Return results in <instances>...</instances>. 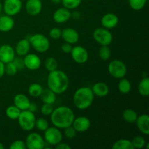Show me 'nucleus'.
<instances>
[{"label": "nucleus", "mask_w": 149, "mask_h": 149, "mask_svg": "<svg viewBox=\"0 0 149 149\" xmlns=\"http://www.w3.org/2000/svg\"><path fill=\"white\" fill-rule=\"evenodd\" d=\"M75 119L74 111L65 106H58L54 109L50 115V120L53 126L58 129H65L72 125Z\"/></svg>", "instance_id": "nucleus-1"}, {"label": "nucleus", "mask_w": 149, "mask_h": 149, "mask_svg": "<svg viewBox=\"0 0 149 149\" xmlns=\"http://www.w3.org/2000/svg\"><path fill=\"white\" fill-rule=\"evenodd\" d=\"M48 88L56 95L65 93L69 86V79L68 75L61 70L56 69L49 72L47 79Z\"/></svg>", "instance_id": "nucleus-2"}, {"label": "nucleus", "mask_w": 149, "mask_h": 149, "mask_svg": "<svg viewBox=\"0 0 149 149\" xmlns=\"http://www.w3.org/2000/svg\"><path fill=\"white\" fill-rule=\"evenodd\" d=\"M94 96L93 90L90 87H79L76 90L73 96L74 106L79 110H85L93 104Z\"/></svg>", "instance_id": "nucleus-3"}, {"label": "nucleus", "mask_w": 149, "mask_h": 149, "mask_svg": "<svg viewBox=\"0 0 149 149\" xmlns=\"http://www.w3.org/2000/svg\"><path fill=\"white\" fill-rule=\"evenodd\" d=\"M31 47L39 53H44L49 50L50 42L49 39L42 33H35L29 38Z\"/></svg>", "instance_id": "nucleus-4"}, {"label": "nucleus", "mask_w": 149, "mask_h": 149, "mask_svg": "<svg viewBox=\"0 0 149 149\" xmlns=\"http://www.w3.org/2000/svg\"><path fill=\"white\" fill-rule=\"evenodd\" d=\"M36 119L33 112L29 110H25L21 111L17 120L19 126L23 130L31 131L35 127Z\"/></svg>", "instance_id": "nucleus-5"}, {"label": "nucleus", "mask_w": 149, "mask_h": 149, "mask_svg": "<svg viewBox=\"0 0 149 149\" xmlns=\"http://www.w3.org/2000/svg\"><path fill=\"white\" fill-rule=\"evenodd\" d=\"M108 71L110 75L115 79L124 78L127 71V65L120 60H113L111 61L108 66Z\"/></svg>", "instance_id": "nucleus-6"}, {"label": "nucleus", "mask_w": 149, "mask_h": 149, "mask_svg": "<svg viewBox=\"0 0 149 149\" xmlns=\"http://www.w3.org/2000/svg\"><path fill=\"white\" fill-rule=\"evenodd\" d=\"M93 39L101 46H109L113 41V35L109 29L103 27L97 28L93 33Z\"/></svg>", "instance_id": "nucleus-7"}, {"label": "nucleus", "mask_w": 149, "mask_h": 149, "mask_svg": "<svg viewBox=\"0 0 149 149\" xmlns=\"http://www.w3.org/2000/svg\"><path fill=\"white\" fill-rule=\"evenodd\" d=\"M44 132V139L45 143L48 145L55 146L57 144L62 142L63 134L60 129L56 127H49Z\"/></svg>", "instance_id": "nucleus-8"}, {"label": "nucleus", "mask_w": 149, "mask_h": 149, "mask_svg": "<svg viewBox=\"0 0 149 149\" xmlns=\"http://www.w3.org/2000/svg\"><path fill=\"white\" fill-rule=\"evenodd\" d=\"M26 148L29 149H43L45 146L44 138L37 132H31L26 139Z\"/></svg>", "instance_id": "nucleus-9"}, {"label": "nucleus", "mask_w": 149, "mask_h": 149, "mask_svg": "<svg viewBox=\"0 0 149 149\" xmlns=\"http://www.w3.org/2000/svg\"><path fill=\"white\" fill-rule=\"evenodd\" d=\"M2 7L5 15L13 17L18 14L21 10L23 7L22 0H4Z\"/></svg>", "instance_id": "nucleus-10"}, {"label": "nucleus", "mask_w": 149, "mask_h": 149, "mask_svg": "<svg viewBox=\"0 0 149 149\" xmlns=\"http://www.w3.org/2000/svg\"><path fill=\"white\" fill-rule=\"evenodd\" d=\"M71 56L74 62L78 64H84L88 61L89 53L87 49L81 46H77L72 47Z\"/></svg>", "instance_id": "nucleus-11"}, {"label": "nucleus", "mask_w": 149, "mask_h": 149, "mask_svg": "<svg viewBox=\"0 0 149 149\" xmlns=\"http://www.w3.org/2000/svg\"><path fill=\"white\" fill-rule=\"evenodd\" d=\"M24 66L30 71H36L40 68L42 61L37 55L33 53H28L23 58Z\"/></svg>", "instance_id": "nucleus-12"}, {"label": "nucleus", "mask_w": 149, "mask_h": 149, "mask_svg": "<svg viewBox=\"0 0 149 149\" xmlns=\"http://www.w3.org/2000/svg\"><path fill=\"white\" fill-rule=\"evenodd\" d=\"M15 58V49L10 45H4L0 47V61L7 63L13 61Z\"/></svg>", "instance_id": "nucleus-13"}, {"label": "nucleus", "mask_w": 149, "mask_h": 149, "mask_svg": "<svg viewBox=\"0 0 149 149\" xmlns=\"http://www.w3.org/2000/svg\"><path fill=\"white\" fill-rule=\"evenodd\" d=\"M71 17V13L70 10L65 7H61L55 10L52 15L54 21L58 24L66 23Z\"/></svg>", "instance_id": "nucleus-14"}, {"label": "nucleus", "mask_w": 149, "mask_h": 149, "mask_svg": "<svg viewBox=\"0 0 149 149\" xmlns=\"http://www.w3.org/2000/svg\"><path fill=\"white\" fill-rule=\"evenodd\" d=\"M61 37L65 42L74 45L77 43L79 40V33L77 30L72 28H65L62 31Z\"/></svg>", "instance_id": "nucleus-15"}, {"label": "nucleus", "mask_w": 149, "mask_h": 149, "mask_svg": "<svg viewBox=\"0 0 149 149\" xmlns=\"http://www.w3.org/2000/svg\"><path fill=\"white\" fill-rule=\"evenodd\" d=\"M72 126L77 132H84L90 129L91 122L90 119L86 116H79L74 119Z\"/></svg>", "instance_id": "nucleus-16"}, {"label": "nucleus", "mask_w": 149, "mask_h": 149, "mask_svg": "<svg viewBox=\"0 0 149 149\" xmlns=\"http://www.w3.org/2000/svg\"><path fill=\"white\" fill-rule=\"evenodd\" d=\"M100 23L102 26L105 29H112L116 27L119 23V17L114 13H106L102 17Z\"/></svg>", "instance_id": "nucleus-17"}, {"label": "nucleus", "mask_w": 149, "mask_h": 149, "mask_svg": "<svg viewBox=\"0 0 149 149\" xmlns=\"http://www.w3.org/2000/svg\"><path fill=\"white\" fill-rule=\"evenodd\" d=\"M42 2L41 0H27L26 11L29 15L36 16L42 12Z\"/></svg>", "instance_id": "nucleus-18"}, {"label": "nucleus", "mask_w": 149, "mask_h": 149, "mask_svg": "<svg viewBox=\"0 0 149 149\" xmlns=\"http://www.w3.org/2000/svg\"><path fill=\"white\" fill-rule=\"evenodd\" d=\"M137 127L141 133L145 135H149V116L146 113H143L138 116L135 122Z\"/></svg>", "instance_id": "nucleus-19"}, {"label": "nucleus", "mask_w": 149, "mask_h": 149, "mask_svg": "<svg viewBox=\"0 0 149 149\" xmlns=\"http://www.w3.org/2000/svg\"><path fill=\"white\" fill-rule=\"evenodd\" d=\"M30 103L29 97L24 94H17L13 98V103L20 111L28 110Z\"/></svg>", "instance_id": "nucleus-20"}, {"label": "nucleus", "mask_w": 149, "mask_h": 149, "mask_svg": "<svg viewBox=\"0 0 149 149\" xmlns=\"http://www.w3.org/2000/svg\"><path fill=\"white\" fill-rule=\"evenodd\" d=\"M15 21L12 16L4 15L0 16V31L9 32L14 28Z\"/></svg>", "instance_id": "nucleus-21"}, {"label": "nucleus", "mask_w": 149, "mask_h": 149, "mask_svg": "<svg viewBox=\"0 0 149 149\" xmlns=\"http://www.w3.org/2000/svg\"><path fill=\"white\" fill-rule=\"evenodd\" d=\"M30 48L31 45L29 43V39H23L16 44L15 48V53L18 56H25L28 53H29Z\"/></svg>", "instance_id": "nucleus-22"}, {"label": "nucleus", "mask_w": 149, "mask_h": 149, "mask_svg": "<svg viewBox=\"0 0 149 149\" xmlns=\"http://www.w3.org/2000/svg\"><path fill=\"white\" fill-rule=\"evenodd\" d=\"M92 90L94 94L99 97H103L108 95L109 93V87L107 84L104 82H97L93 84Z\"/></svg>", "instance_id": "nucleus-23"}, {"label": "nucleus", "mask_w": 149, "mask_h": 149, "mask_svg": "<svg viewBox=\"0 0 149 149\" xmlns=\"http://www.w3.org/2000/svg\"><path fill=\"white\" fill-rule=\"evenodd\" d=\"M56 95H57L50 89L47 88L43 89L39 97L44 103H49V104L53 105L56 101Z\"/></svg>", "instance_id": "nucleus-24"}, {"label": "nucleus", "mask_w": 149, "mask_h": 149, "mask_svg": "<svg viewBox=\"0 0 149 149\" xmlns=\"http://www.w3.org/2000/svg\"><path fill=\"white\" fill-rule=\"evenodd\" d=\"M138 93L143 97H148L149 95V79L143 77L139 82L138 87Z\"/></svg>", "instance_id": "nucleus-25"}, {"label": "nucleus", "mask_w": 149, "mask_h": 149, "mask_svg": "<svg viewBox=\"0 0 149 149\" xmlns=\"http://www.w3.org/2000/svg\"><path fill=\"white\" fill-rule=\"evenodd\" d=\"M138 116V115L137 112L130 109H126L122 113V118L125 122L128 123H135Z\"/></svg>", "instance_id": "nucleus-26"}, {"label": "nucleus", "mask_w": 149, "mask_h": 149, "mask_svg": "<svg viewBox=\"0 0 149 149\" xmlns=\"http://www.w3.org/2000/svg\"><path fill=\"white\" fill-rule=\"evenodd\" d=\"M132 85L130 81L128 79L124 78L120 79L119 84H118V90L122 94H128L131 91Z\"/></svg>", "instance_id": "nucleus-27"}, {"label": "nucleus", "mask_w": 149, "mask_h": 149, "mask_svg": "<svg viewBox=\"0 0 149 149\" xmlns=\"http://www.w3.org/2000/svg\"><path fill=\"white\" fill-rule=\"evenodd\" d=\"M113 149H134L131 141L127 139H120L116 141L112 146Z\"/></svg>", "instance_id": "nucleus-28"}, {"label": "nucleus", "mask_w": 149, "mask_h": 149, "mask_svg": "<svg viewBox=\"0 0 149 149\" xmlns=\"http://www.w3.org/2000/svg\"><path fill=\"white\" fill-rule=\"evenodd\" d=\"M20 112H21V111H20L18 108L16 107L15 105L8 106V107L6 109L5 111L6 116H7L9 119H13V120L17 119Z\"/></svg>", "instance_id": "nucleus-29"}, {"label": "nucleus", "mask_w": 149, "mask_h": 149, "mask_svg": "<svg viewBox=\"0 0 149 149\" xmlns=\"http://www.w3.org/2000/svg\"><path fill=\"white\" fill-rule=\"evenodd\" d=\"M43 90V87L39 83H32L29 87V94L31 97H38L40 96Z\"/></svg>", "instance_id": "nucleus-30"}, {"label": "nucleus", "mask_w": 149, "mask_h": 149, "mask_svg": "<svg viewBox=\"0 0 149 149\" xmlns=\"http://www.w3.org/2000/svg\"><path fill=\"white\" fill-rule=\"evenodd\" d=\"M58 61L52 57H49L45 61V67L49 72L58 69Z\"/></svg>", "instance_id": "nucleus-31"}, {"label": "nucleus", "mask_w": 149, "mask_h": 149, "mask_svg": "<svg viewBox=\"0 0 149 149\" xmlns=\"http://www.w3.org/2000/svg\"><path fill=\"white\" fill-rule=\"evenodd\" d=\"M147 0H128L129 5L135 11L141 10L146 6Z\"/></svg>", "instance_id": "nucleus-32"}, {"label": "nucleus", "mask_w": 149, "mask_h": 149, "mask_svg": "<svg viewBox=\"0 0 149 149\" xmlns=\"http://www.w3.org/2000/svg\"><path fill=\"white\" fill-rule=\"evenodd\" d=\"M99 57L103 61H108L111 56V51L109 46H101L98 52Z\"/></svg>", "instance_id": "nucleus-33"}, {"label": "nucleus", "mask_w": 149, "mask_h": 149, "mask_svg": "<svg viewBox=\"0 0 149 149\" xmlns=\"http://www.w3.org/2000/svg\"><path fill=\"white\" fill-rule=\"evenodd\" d=\"M63 6L68 10L77 9L81 4V0H62Z\"/></svg>", "instance_id": "nucleus-34"}, {"label": "nucleus", "mask_w": 149, "mask_h": 149, "mask_svg": "<svg viewBox=\"0 0 149 149\" xmlns=\"http://www.w3.org/2000/svg\"><path fill=\"white\" fill-rule=\"evenodd\" d=\"M35 127L39 131H44L46 130L48 127H49V123H48L47 120L45 118H39V119H36V122H35Z\"/></svg>", "instance_id": "nucleus-35"}, {"label": "nucleus", "mask_w": 149, "mask_h": 149, "mask_svg": "<svg viewBox=\"0 0 149 149\" xmlns=\"http://www.w3.org/2000/svg\"><path fill=\"white\" fill-rule=\"evenodd\" d=\"M17 71L18 69L13 61L4 64V74L9 76H15L17 74Z\"/></svg>", "instance_id": "nucleus-36"}, {"label": "nucleus", "mask_w": 149, "mask_h": 149, "mask_svg": "<svg viewBox=\"0 0 149 149\" xmlns=\"http://www.w3.org/2000/svg\"><path fill=\"white\" fill-rule=\"evenodd\" d=\"M132 144V146L133 148H138V149H141L145 147V145L146 144V140L142 136H136L132 139V141H131Z\"/></svg>", "instance_id": "nucleus-37"}, {"label": "nucleus", "mask_w": 149, "mask_h": 149, "mask_svg": "<svg viewBox=\"0 0 149 149\" xmlns=\"http://www.w3.org/2000/svg\"><path fill=\"white\" fill-rule=\"evenodd\" d=\"M53 110V105L49 103H44L41 107V113L45 116H50Z\"/></svg>", "instance_id": "nucleus-38"}, {"label": "nucleus", "mask_w": 149, "mask_h": 149, "mask_svg": "<svg viewBox=\"0 0 149 149\" xmlns=\"http://www.w3.org/2000/svg\"><path fill=\"white\" fill-rule=\"evenodd\" d=\"M63 130L64 135H65V136L68 139H73V138H75L76 135H77V132L75 130V129L73 127L72 125L70 127H68L65 128V129Z\"/></svg>", "instance_id": "nucleus-39"}, {"label": "nucleus", "mask_w": 149, "mask_h": 149, "mask_svg": "<svg viewBox=\"0 0 149 149\" xmlns=\"http://www.w3.org/2000/svg\"><path fill=\"white\" fill-rule=\"evenodd\" d=\"M9 148L10 149H26V143L23 141H20V140H17V141H13L10 144Z\"/></svg>", "instance_id": "nucleus-40"}, {"label": "nucleus", "mask_w": 149, "mask_h": 149, "mask_svg": "<svg viewBox=\"0 0 149 149\" xmlns=\"http://www.w3.org/2000/svg\"><path fill=\"white\" fill-rule=\"evenodd\" d=\"M61 33L62 31L59 28H52L49 31V35L52 39H59L61 37Z\"/></svg>", "instance_id": "nucleus-41"}, {"label": "nucleus", "mask_w": 149, "mask_h": 149, "mask_svg": "<svg viewBox=\"0 0 149 149\" xmlns=\"http://www.w3.org/2000/svg\"><path fill=\"white\" fill-rule=\"evenodd\" d=\"M13 63L15 64V65L17 66V69H23V68H25L24 66V63H23V59L21 58H15V59L13 60Z\"/></svg>", "instance_id": "nucleus-42"}, {"label": "nucleus", "mask_w": 149, "mask_h": 149, "mask_svg": "<svg viewBox=\"0 0 149 149\" xmlns=\"http://www.w3.org/2000/svg\"><path fill=\"white\" fill-rule=\"evenodd\" d=\"M72 47H73L71 46V44L65 42V43L63 44L62 46H61V50H62L64 53L69 54V53H71Z\"/></svg>", "instance_id": "nucleus-43"}, {"label": "nucleus", "mask_w": 149, "mask_h": 149, "mask_svg": "<svg viewBox=\"0 0 149 149\" xmlns=\"http://www.w3.org/2000/svg\"><path fill=\"white\" fill-rule=\"evenodd\" d=\"M55 147V148H57V149H71V147L68 144L63 143H62V142H61V143H59L58 144H57Z\"/></svg>", "instance_id": "nucleus-44"}, {"label": "nucleus", "mask_w": 149, "mask_h": 149, "mask_svg": "<svg viewBox=\"0 0 149 149\" xmlns=\"http://www.w3.org/2000/svg\"><path fill=\"white\" fill-rule=\"evenodd\" d=\"M37 106H36V103H30V105H29V109L28 110H29L30 111L33 112V113H34V112H36V111H37Z\"/></svg>", "instance_id": "nucleus-45"}, {"label": "nucleus", "mask_w": 149, "mask_h": 149, "mask_svg": "<svg viewBox=\"0 0 149 149\" xmlns=\"http://www.w3.org/2000/svg\"><path fill=\"white\" fill-rule=\"evenodd\" d=\"M71 17L74 19H75V20H78V19H79L80 17H81V14H80L79 12L74 11L71 13Z\"/></svg>", "instance_id": "nucleus-46"}, {"label": "nucleus", "mask_w": 149, "mask_h": 149, "mask_svg": "<svg viewBox=\"0 0 149 149\" xmlns=\"http://www.w3.org/2000/svg\"><path fill=\"white\" fill-rule=\"evenodd\" d=\"M4 63L0 61V79L4 76Z\"/></svg>", "instance_id": "nucleus-47"}, {"label": "nucleus", "mask_w": 149, "mask_h": 149, "mask_svg": "<svg viewBox=\"0 0 149 149\" xmlns=\"http://www.w3.org/2000/svg\"><path fill=\"white\" fill-rule=\"evenodd\" d=\"M52 1V3H53L54 4H61L62 0H50Z\"/></svg>", "instance_id": "nucleus-48"}, {"label": "nucleus", "mask_w": 149, "mask_h": 149, "mask_svg": "<svg viewBox=\"0 0 149 149\" xmlns=\"http://www.w3.org/2000/svg\"><path fill=\"white\" fill-rule=\"evenodd\" d=\"M3 10V7H2V4L1 3V1H0V14L1 13V12H2Z\"/></svg>", "instance_id": "nucleus-49"}, {"label": "nucleus", "mask_w": 149, "mask_h": 149, "mask_svg": "<svg viewBox=\"0 0 149 149\" xmlns=\"http://www.w3.org/2000/svg\"><path fill=\"white\" fill-rule=\"evenodd\" d=\"M4 146L1 143H0V149H4Z\"/></svg>", "instance_id": "nucleus-50"}, {"label": "nucleus", "mask_w": 149, "mask_h": 149, "mask_svg": "<svg viewBox=\"0 0 149 149\" xmlns=\"http://www.w3.org/2000/svg\"><path fill=\"white\" fill-rule=\"evenodd\" d=\"M25 1H27V0H25Z\"/></svg>", "instance_id": "nucleus-51"}]
</instances>
